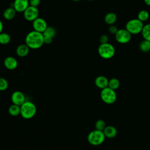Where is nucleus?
I'll use <instances>...</instances> for the list:
<instances>
[{
  "label": "nucleus",
  "mask_w": 150,
  "mask_h": 150,
  "mask_svg": "<svg viewBox=\"0 0 150 150\" xmlns=\"http://www.w3.org/2000/svg\"><path fill=\"white\" fill-rule=\"evenodd\" d=\"M25 44L32 49L41 47L44 44L43 34L35 30L29 32L25 38Z\"/></svg>",
  "instance_id": "f257e3e1"
},
{
  "label": "nucleus",
  "mask_w": 150,
  "mask_h": 150,
  "mask_svg": "<svg viewBox=\"0 0 150 150\" xmlns=\"http://www.w3.org/2000/svg\"><path fill=\"white\" fill-rule=\"evenodd\" d=\"M36 112L35 104L29 101H25L21 105V115L25 119H30L35 116Z\"/></svg>",
  "instance_id": "f03ea898"
},
{
  "label": "nucleus",
  "mask_w": 150,
  "mask_h": 150,
  "mask_svg": "<svg viewBox=\"0 0 150 150\" xmlns=\"http://www.w3.org/2000/svg\"><path fill=\"white\" fill-rule=\"evenodd\" d=\"M98 53L101 57L104 59L112 58L115 53V50L112 45L109 43L100 44L98 47Z\"/></svg>",
  "instance_id": "7ed1b4c3"
},
{
  "label": "nucleus",
  "mask_w": 150,
  "mask_h": 150,
  "mask_svg": "<svg viewBox=\"0 0 150 150\" xmlns=\"http://www.w3.org/2000/svg\"><path fill=\"white\" fill-rule=\"evenodd\" d=\"M144 26L143 22L139 21L138 18L132 19L127 22L125 29L131 35H137L141 33Z\"/></svg>",
  "instance_id": "20e7f679"
},
{
  "label": "nucleus",
  "mask_w": 150,
  "mask_h": 150,
  "mask_svg": "<svg viewBox=\"0 0 150 150\" xmlns=\"http://www.w3.org/2000/svg\"><path fill=\"white\" fill-rule=\"evenodd\" d=\"M105 138L103 131L95 129L88 134L87 140L91 145L96 146L101 144L104 141Z\"/></svg>",
  "instance_id": "39448f33"
},
{
  "label": "nucleus",
  "mask_w": 150,
  "mask_h": 150,
  "mask_svg": "<svg viewBox=\"0 0 150 150\" xmlns=\"http://www.w3.org/2000/svg\"><path fill=\"white\" fill-rule=\"evenodd\" d=\"M100 97L104 103L107 104H112L117 100V94L115 90L107 87L101 90Z\"/></svg>",
  "instance_id": "423d86ee"
},
{
  "label": "nucleus",
  "mask_w": 150,
  "mask_h": 150,
  "mask_svg": "<svg viewBox=\"0 0 150 150\" xmlns=\"http://www.w3.org/2000/svg\"><path fill=\"white\" fill-rule=\"evenodd\" d=\"M115 39L119 43L126 44L131 40V34L126 29H120L115 34Z\"/></svg>",
  "instance_id": "0eeeda50"
},
{
  "label": "nucleus",
  "mask_w": 150,
  "mask_h": 150,
  "mask_svg": "<svg viewBox=\"0 0 150 150\" xmlns=\"http://www.w3.org/2000/svg\"><path fill=\"white\" fill-rule=\"evenodd\" d=\"M25 19L28 21L33 22L39 17V10L37 7L29 6L27 9L23 12Z\"/></svg>",
  "instance_id": "6e6552de"
},
{
  "label": "nucleus",
  "mask_w": 150,
  "mask_h": 150,
  "mask_svg": "<svg viewBox=\"0 0 150 150\" xmlns=\"http://www.w3.org/2000/svg\"><path fill=\"white\" fill-rule=\"evenodd\" d=\"M32 26L33 30L42 33L47 28V24L43 18L38 17L32 22Z\"/></svg>",
  "instance_id": "1a4fd4ad"
},
{
  "label": "nucleus",
  "mask_w": 150,
  "mask_h": 150,
  "mask_svg": "<svg viewBox=\"0 0 150 150\" xmlns=\"http://www.w3.org/2000/svg\"><path fill=\"white\" fill-rule=\"evenodd\" d=\"M11 101L13 104L21 106L25 102V95L21 91H15L11 95Z\"/></svg>",
  "instance_id": "9d476101"
},
{
  "label": "nucleus",
  "mask_w": 150,
  "mask_h": 150,
  "mask_svg": "<svg viewBox=\"0 0 150 150\" xmlns=\"http://www.w3.org/2000/svg\"><path fill=\"white\" fill-rule=\"evenodd\" d=\"M29 6V0H15L13 3V8L16 12H23Z\"/></svg>",
  "instance_id": "9b49d317"
},
{
  "label": "nucleus",
  "mask_w": 150,
  "mask_h": 150,
  "mask_svg": "<svg viewBox=\"0 0 150 150\" xmlns=\"http://www.w3.org/2000/svg\"><path fill=\"white\" fill-rule=\"evenodd\" d=\"M4 64L5 68L9 70H13L17 68L18 67V61L16 59L12 56L6 57L4 61Z\"/></svg>",
  "instance_id": "f8f14e48"
},
{
  "label": "nucleus",
  "mask_w": 150,
  "mask_h": 150,
  "mask_svg": "<svg viewBox=\"0 0 150 150\" xmlns=\"http://www.w3.org/2000/svg\"><path fill=\"white\" fill-rule=\"evenodd\" d=\"M109 80L104 76H97L94 81L95 85L96 87L100 89H104L108 86Z\"/></svg>",
  "instance_id": "ddd939ff"
},
{
  "label": "nucleus",
  "mask_w": 150,
  "mask_h": 150,
  "mask_svg": "<svg viewBox=\"0 0 150 150\" xmlns=\"http://www.w3.org/2000/svg\"><path fill=\"white\" fill-rule=\"evenodd\" d=\"M103 132L105 138H112L117 135V130L115 127L112 125H108L106 126L103 131Z\"/></svg>",
  "instance_id": "4468645a"
},
{
  "label": "nucleus",
  "mask_w": 150,
  "mask_h": 150,
  "mask_svg": "<svg viewBox=\"0 0 150 150\" xmlns=\"http://www.w3.org/2000/svg\"><path fill=\"white\" fill-rule=\"evenodd\" d=\"M29 50L30 48L27 45L21 44L17 47L16 49V53L19 57H25L28 54Z\"/></svg>",
  "instance_id": "2eb2a0df"
},
{
  "label": "nucleus",
  "mask_w": 150,
  "mask_h": 150,
  "mask_svg": "<svg viewBox=\"0 0 150 150\" xmlns=\"http://www.w3.org/2000/svg\"><path fill=\"white\" fill-rule=\"evenodd\" d=\"M16 11L13 7H9L5 9L3 12V16L6 20H12L16 15Z\"/></svg>",
  "instance_id": "dca6fc26"
},
{
  "label": "nucleus",
  "mask_w": 150,
  "mask_h": 150,
  "mask_svg": "<svg viewBox=\"0 0 150 150\" xmlns=\"http://www.w3.org/2000/svg\"><path fill=\"white\" fill-rule=\"evenodd\" d=\"M117 19V15L114 12H108L107 13L104 17L105 22L109 25H114Z\"/></svg>",
  "instance_id": "f3484780"
},
{
  "label": "nucleus",
  "mask_w": 150,
  "mask_h": 150,
  "mask_svg": "<svg viewBox=\"0 0 150 150\" xmlns=\"http://www.w3.org/2000/svg\"><path fill=\"white\" fill-rule=\"evenodd\" d=\"M141 34L144 40L150 42V23L146 24L144 26Z\"/></svg>",
  "instance_id": "a211bd4d"
},
{
  "label": "nucleus",
  "mask_w": 150,
  "mask_h": 150,
  "mask_svg": "<svg viewBox=\"0 0 150 150\" xmlns=\"http://www.w3.org/2000/svg\"><path fill=\"white\" fill-rule=\"evenodd\" d=\"M56 33V29L52 26H47L45 30L42 33L44 37H48L53 39L55 36Z\"/></svg>",
  "instance_id": "6ab92c4d"
},
{
  "label": "nucleus",
  "mask_w": 150,
  "mask_h": 150,
  "mask_svg": "<svg viewBox=\"0 0 150 150\" xmlns=\"http://www.w3.org/2000/svg\"><path fill=\"white\" fill-rule=\"evenodd\" d=\"M8 111L9 113L12 116L18 115L21 114V106L13 104L10 105Z\"/></svg>",
  "instance_id": "aec40b11"
},
{
  "label": "nucleus",
  "mask_w": 150,
  "mask_h": 150,
  "mask_svg": "<svg viewBox=\"0 0 150 150\" xmlns=\"http://www.w3.org/2000/svg\"><path fill=\"white\" fill-rule=\"evenodd\" d=\"M139 50L144 52V53H147L150 51V42L146 40H142L139 45Z\"/></svg>",
  "instance_id": "412c9836"
},
{
  "label": "nucleus",
  "mask_w": 150,
  "mask_h": 150,
  "mask_svg": "<svg viewBox=\"0 0 150 150\" xmlns=\"http://www.w3.org/2000/svg\"><path fill=\"white\" fill-rule=\"evenodd\" d=\"M120 85V83L118 79H117V78H112L110 80H109L108 87L114 90H115L117 88H118Z\"/></svg>",
  "instance_id": "4be33fe9"
},
{
  "label": "nucleus",
  "mask_w": 150,
  "mask_h": 150,
  "mask_svg": "<svg viewBox=\"0 0 150 150\" xmlns=\"http://www.w3.org/2000/svg\"><path fill=\"white\" fill-rule=\"evenodd\" d=\"M11 41L10 35L5 32H2L0 33V44L1 45H7Z\"/></svg>",
  "instance_id": "5701e85b"
},
{
  "label": "nucleus",
  "mask_w": 150,
  "mask_h": 150,
  "mask_svg": "<svg viewBox=\"0 0 150 150\" xmlns=\"http://www.w3.org/2000/svg\"><path fill=\"white\" fill-rule=\"evenodd\" d=\"M138 19L141 22L146 21L149 18V13L146 10H141L138 13Z\"/></svg>",
  "instance_id": "b1692460"
},
{
  "label": "nucleus",
  "mask_w": 150,
  "mask_h": 150,
  "mask_svg": "<svg viewBox=\"0 0 150 150\" xmlns=\"http://www.w3.org/2000/svg\"><path fill=\"white\" fill-rule=\"evenodd\" d=\"M106 126L105 121L103 120H98L95 123V128L97 130L103 131Z\"/></svg>",
  "instance_id": "393cba45"
},
{
  "label": "nucleus",
  "mask_w": 150,
  "mask_h": 150,
  "mask_svg": "<svg viewBox=\"0 0 150 150\" xmlns=\"http://www.w3.org/2000/svg\"><path fill=\"white\" fill-rule=\"evenodd\" d=\"M8 87V81L3 77H0V91H5Z\"/></svg>",
  "instance_id": "a878e982"
},
{
  "label": "nucleus",
  "mask_w": 150,
  "mask_h": 150,
  "mask_svg": "<svg viewBox=\"0 0 150 150\" xmlns=\"http://www.w3.org/2000/svg\"><path fill=\"white\" fill-rule=\"evenodd\" d=\"M108 37L107 36V35L104 34L100 37V42L101 43V44L108 43Z\"/></svg>",
  "instance_id": "bb28decb"
},
{
  "label": "nucleus",
  "mask_w": 150,
  "mask_h": 150,
  "mask_svg": "<svg viewBox=\"0 0 150 150\" xmlns=\"http://www.w3.org/2000/svg\"><path fill=\"white\" fill-rule=\"evenodd\" d=\"M29 5L34 7H38L40 3V0H29Z\"/></svg>",
  "instance_id": "cd10ccee"
},
{
  "label": "nucleus",
  "mask_w": 150,
  "mask_h": 150,
  "mask_svg": "<svg viewBox=\"0 0 150 150\" xmlns=\"http://www.w3.org/2000/svg\"><path fill=\"white\" fill-rule=\"evenodd\" d=\"M118 29L117 28V27L114 25H110V27L108 28V30H109L110 33H111V34L115 35L117 33V32L118 31Z\"/></svg>",
  "instance_id": "c85d7f7f"
},
{
  "label": "nucleus",
  "mask_w": 150,
  "mask_h": 150,
  "mask_svg": "<svg viewBox=\"0 0 150 150\" xmlns=\"http://www.w3.org/2000/svg\"><path fill=\"white\" fill-rule=\"evenodd\" d=\"M43 40H44V43H45V44H50V43H51L52 42L53 38H48V37H44L43 36Z\"/></svg>",
  "instance_id": "c756f323"
},
{
  "label": "nucleus",
  "mask_w": 150,
  "mask_h": 150,
  "mask_svg": "<svg viewBox=\"0 0 150 150\" xmlns=\"http://www.w3.org/2000/svg\"><path fill=\"white\" fill-rule=\"evenodd\" d=\"M3 29H4V25H3L2 22L0 20V33L2 32Z\"/></svg>",
  "instance_id": "7c9ffc66"
},
{
  "label": "nucleus",
  "mask_w": 150,
  "mask_h": 150,
  "mask_svg": "<svg viewBox=\"0 0 150 150\" xmlns=\"http://www.w3.org/2000/svg\"><path fill=\"white\" fill-rule=\"evenodd\" d=\"M144 1L146 5L150 6V0H144Z\"/></svg>",
  "instance_id": "2f4dec72"
},
{
  "label": "nucleus",
  "mask_w": 150,
  "mask_h": 150,
  "mask_svg": "<svg viewBox=\"0 0 150 150\" xmlns=\"http://www.w3.org/2000/svg\"><path fill=\"white\" fill-rule=\"evenodd\" d=\"M73 1H75V2H78V1H80L81 0H73Z\"/></svg>",
  "instance_id": "473e14b6"
},
{
  "label": "nucleus",
  "mask_w": 150,
  "mask_h": 150,
  "mask_svg": "<svg viewBox=\"0 0 150 150\" xmlns=\"http://www.w3.org/2000/svg\"><path fill=\"white\" fill-rule=\"evenodd\" d=\"M88 1H94V0H88Z\"/></svg>",
  "instance_id": "72a5a7b5"
},
{
  "label": "nucleus",
  "mask_w": 150,
  "mask_h": 150,
  "mask_svg": "<svg viewBox=\"0 0 150 150\" xmlns=\"http://www.w3.org/2000/svg\"><path fill=\"white\" fill-rule=\"evenodd\" d=\"M0 73H1V72H0Z\"/></svg>",
  "instance_id": "f704fd0d"
}]
</instances>
